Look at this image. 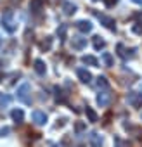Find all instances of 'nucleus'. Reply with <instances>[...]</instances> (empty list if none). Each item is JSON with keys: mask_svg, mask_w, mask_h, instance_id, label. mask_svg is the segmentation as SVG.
Segmentation results:
<instances>
[{"mask_svg": "<svg viewBox=\"0 0 142 147\" xmlns=\"http://www.w3.org/2000/svg\"><path fill=\"white\" fill-rule=\"evenodd\" d=\"M82 62H83V64H89V66H94V67L99 66V61H97V57H94V55H83V57H82Z\"/></svg>", "mask_w": 142, "mask_h": 147, "instance_id": "16", "label": "nucleus"}, {"mask_svg": "<svg viewBox=\"0 0 142 147\" xmlns=\"http://www.w3.org/2000/svg\"><path fill=\"white\" fill-rule=\"evenodd\" d=\"M0 82H4V73H0Z\"/></svg>", "mask_w": 142, "mask_h": 147, "instance_id": "29", "label": "nucleus"}, {"mask_svg": "<svg viewBox=\"0 0 142 147\" xmlns=\"http://www.w3.org/2000/svg\"><path fill=\"white\" fill-rule=\"evenodd\" d=\"M114 140H116V144H118V147H126V145H125V144L121 142V138H120V137H116Z\"/></svg>", "mask_w": 142, "mask_h": 147, "instance_id": "27", "label": "nucleus"}, {"mask_svg": "<svg viewBox=\"0 0 142 147\" xmlns=\"http://www.w3.org/2000/svg\"><path fill=\"white\" fill-rule=\"evenodd\" d=\"M94 2H97V0H94Z\"/></svg>", "mask_w": 142, "mask_h": 147, "instance_id": "32", "label": "nucleus"}, {"mask_svg": "<svg viewBox=\"0 0 142 147\" xmlns=\"http://www.w3.org/2000/svg\"><path fill=\"white\" fill-rule=\"evenodd\" d=\"M33 69L37 71V75H40V76H43L45 73H47V66H45V62H43L42 59H35V62H33Z\"/></svg>", "mask_w": 142, "mask_h": 147, "instance_id": "9", "label": "nucleus"}, {"mask_svg": "<svg viewBox=\"0 0 142 147\" xmlns=\"http://www.w3.org/2000/svg\"><path fill=\"white\" fill-rule=\"evenodd\" d=\"M75 130H76V131H82V130H85V123H82V121H78V123L75 125Z\"/></svg>", "mask_w": 142, "mask_h": 147, "instance_id": "24", "label": "nucleus"}, {"mask_svg": "<svg viewBox=\"0 0 142 147\" xmlns=\"http://www.w3.org/2000/svg\"><path fill=\"white\" fill-rule=\"evenodd\" d=\"M132 2H135V4H139V5H142V0H132Z\"/></svg>", "mask_w": 142, "mask_h": 147, "instance_id": "28", "label": "nucleus"}, {"mask_svg": "<svg viewBox=\"0 0 142 147\" xmlns=\"http://www.w3.org/2000/svg\"><path fill=\"white\" fill-rule=\"evenodd\" d=\"M104 4H106V7H113L118 4V0H104Z\"/></svg>", "mask_w": 142, "mask_h": 147, "instance_id": "25", "label": "nucleus"}, {"mask_svg": "<svg viewBox=\"0 0 142 147\" xmlns=\"http://www.w3.org/2000/svg\"><path fill=\"white\" fill-rule=\"evenodd\" d=\"M11 104V97L7 94H0V109H4Z\"/></svg>", "mask_w": 142, "mask_h": 147, "instance_id": "18", "label": "nucleus"}, {"mask_svg": "<svg viewBox=\"0 0 142 147\" xmlns=\"http://www.w3.org/2000/svg\"><path fill=\"white\" fill-rule=\"evenodd\" d=\"M97 18H99V21H101V24L106 26L108 30H111V31L116 30V21H114V18L106 16V14H97Z\"/></svg>", "mask_w": 142, "mask_h": 147, "instance_id": "4", "label": "nucleus"}, {"mask_svg": "<svg viewBox=\"0 0 142 147\" xmlns=\"http://www.w3.org/2000/svg\"><path fill=\"white\" fill-rule=\"evenodd\" d=\"M76 75H78V78H80L82 83H90V82H92L90 71H87L85 67H78V69H76Z\"/></svg>", "mask_w": 142, "mask_h": 147, "instance_id": "7", "label": "nucleus"}, {"mask_svg": "<svg viewBox=\"0 0 142 147\" xmlns=\"http://www.w3.org/2000/svg\"><path fill=\"white\" fill-rule=\"evenodd\" d=\"M55 99H57L59 102H64V100H66V97L62 95V90H61L59 87H55Z\"/></svg>", "mask_w": 142, "mask_h": 147, "instance_id": "23", "label": "nucleus"}, {"mask_svg": "<svg viewBox=\"0 0 142 147\" xmlns=\"http://www.w3.org/2000/svg\"><path fill=\"white\" fill-rule=\"evenodd\" d=\"M2 28L7 31V33H14L18 30V24H16V19H14V11L7 9L2 16Z\"/></svg>", "mask_w": 142, "mask_h": 147, "instance_id": "1", "label": "nucleus"}, {"mask_svg": "<svg viewBox=\"0 0 142 147\" xmlns=\"http://www.w3.org/2000/svg\"><path fill=\"white\" fill-rule=\"evenodd\" d=\"M126 102L132 107H142V92H128L126 95Z\"/></svg>", "mask_w": 142, "mask_h": 147, "instance_id": "3", "label": "nucleus"}, {"mask_svg": "<svg viewBox=\"0 0 142 147\" xmlns=\"http://www.w3.org/2000/svg\"><path fill=\"white\" fill-rule=\"evenodd\" d=\"M62 12L66 16H73L76 12V5L73 2H62Z\"/></svg>", "mask_w": 142, "mask_h": 147, "instance_id": "13", "label": "nucleus"}, {"mask_svg": "<svg viewBox=\"0 0 142 147\" xmlns=\"http://www.w3.org/2000/svg\"><path fill=\"white\" fill-rule=\"evenodd\" d=\"M43 9V0H31L30 2V11L33 14H40Z\"/></svg>", "mask_w": 142, "mask_h": 147, "instance_id": "11", "label": "nucleus"}, {"mask_svg": "<svg viewBox=\"0 0 142 147\" xmlns=\"http://www.w3.org/2000/svg\"><path fill=\"white\" fill-rule=\"evenodd\" d=\"M97 87L102 88V90L109 88V82H108V78H106V76H99V78H97Z\"/></svg>", "mask_w": 142, "mask_h": 147, "instance_id": "20", "label": "nucleus"}, {"mask_svg": "<svg viewBox=\"0 0 142 147\" xmlns=\"http://www.w3.org/2000/svg\"><path fill=\"white\" fill-rule=\"evenodd\" d=\"M89 140H90V145H92V147H101V145H102V137H101L97 131H90Z\"/></svg>", "mask_w": 142, "mask_h": 147, "instance_id": "10", "label": "nucleus"}, {"mask_svg": "<svg viewBox=\"0 0 142 147\" xmlns=\"http://www.w3.org/2000/svg\"><path fill=\"white\" fill-rule=\"evenodd\" d=\"M66 31H68V24H61L59 28H57V36L64 42L66 40Z\"/></svg>", "mask_w": 142, "mask_h": 147, "instance_id": "21", "label": "nucleus"}, {"mask_svg": "<svg viewBox=\"0 0 142 147\" xmlns=\"http://www.w3.org/2000/svg\"><path fill=\"white\" fill-rule=\"evenodd\" d=\"M85 45H87V38H80V36H75L73 40H71V47H73L75 50H82Z\"/></svg>", "mask_w": 142, "mask_h": 147, "instance_id": "12", "label": "nucleus"}, {"mask_svg": "<svg viewBox=\"0 0 142 147\" xmlns=\"http://www.w3.org/2000/svg\"><path fill=\"white\" fill-rule=\"evenodd\" d=\"M102 61H104V66H106V67H111V66H113V55H111L109 52H104V54H102Z\"/></svg>", "mask_w": 142, "mask_h": 147, "instance_id": "22", "label": "nucleus"}, {"mask_svg": "<svg viewBox=\"0 0 142 147\" xmlns=\"http://www.w3.org/2000/svg\"><path fill=\"white\" fill-rule=\"evenodd\" d=\"M11 116H12V119H14L16 123H23V119H24V113H23V109H12Z\"/></svg>", "mask_w": 142, "mask_h": 147, "instance_id": "17", "label": "nucleus"}, {"mask_svg": "<svg viewBox=\"0 0 142 147\" xmlns=\"http://www.w3.org/2000/svg\"><path fill=\"white\" fill-rule=\"evenodd\" d=\"M31 118H33V121H35V125H45L47 123V114L43 113V111H33L31 113Z\"/></svg>", "mask_w": 142, "mask_h": 147, "instance_id": "8", "label": "nucleus"}, {"mask_svg": "<svg viewBox=\"0 0 142 147\" xmlns=\"http://www.w3.org/2000/svg\"><path fill=\"white\" fill-rule=\"evenodd\" d=\"M111 99H113V95H111V92L106 88V90H101L99 92V95H97V104L101 106V107H106L109 102H111Z\"/></svg>", "mask_w": 142, "mask_h": 147, "instance_id": "5", "label": "nucleus"}, {"mask_svg": "<svg viewBox=\"0 0 142 147\" xmlns=\"http://www.w3.org/2000/svg\"><path fill=\"white\" fill-rule=\"evenodd\" d=\"M16 95H18V99H19L23 104H31V85H30L28 82L21 83V85L18 87Z\"/></svg>", "mask_w": 142, "mask_h": 147, "instance_id": "2", "label": "nucleus"}, {"mask_svg": "<svg viewBox=\"0 0 142 147\" xmlns=\"http://www.w3.org/2000/svg\"><path fill=\"white\" fill-rule=\"evenodd\" d=\"M52 147H62V145H59V144H55V145H52Z\"/></svg>", "mask_w": 142, "mask_h": 147, "instance_id": "30", "label": "nucleus"}, {"mask_svg": "<svg viewBox=\"0 0 142 147\" xmlns=\"http://www.w3.org/2000/svg\"><path fill=\"white\" fill-rule=\"evenodd\" d=\"M38 45H40V50H42V52L50 50V49H52V36H45V38H43Z\"/></svg>", "mask_w": 142, "mask_h": 147, "instance_id": "14", "label": "nucleus"}, {"mask_svg": "<svg viewBox=\"0 0 142 147\" xmlns=\"http://www.w3.org/2000/svg\"><path fill=\"white\" fill-rule=\"evenodd\" d=\"M75 26H76V30H78L80 33H85V35L92 31V23L87 21V19H80V21H76Z\"/></svg>", "mask_w": 142, "mask_h": 147, "instance_id": "6", "label": "nucleus"}, {"mask_svg": "<svg viewBox=\"0 0 142 147\" xmlns=\"http://www.w3.org/2000/svg\"><path fill=\"white\" fill-rule=\"evenodd\" d=\"M9 131H11V128H7V126H5V128H2V130H0V137H5Z\"/></svg>", "mask_w": 142, "mask_h": 147, "instance_id": "26", "label": "nucleus"}, {"mask_svg": "<svg viewBox=\"0 0 142 147\" xmlns=\"http://www.w3.org/2000/svg\"><path fill=\"white\" fill-rule=\"evenodd\" d=\"M85 114H87V118H89V121H90V123H97V121H99L97 113H95L92 107H89V106L85 107Z\"/></svg>", "mask_w": 142, "mask_h": 147, "instance_id": "15", "label": "nucleus"}, {"mask_svg": "<svg viewBox=\"0 0 142 147\" xmlns=\"http://www.w3.org/2000/svg\"><path fill=\"white\" fill-rule=\"evenodd\" d=\"M106 47V42L101 38V36H94V49L95 50H101V49H104Z\"/></svg>", "mask_w": 142, "mask_h": 147, "instance_id": "19", "label": "nucleus"}, {"mask_svg": "<svg viewBox=\"0 0 142 147\" xmlns=\"http://www.w3.org/2000/svg\"><path fill=\"white\" fill-rule=\"evenodd\" d=\"M0 45H2V38H0Z\"/></svg>", "mask_w": 142, "mask_h": 147, "instance_id": "31", "label": "nucleus"}]
</instances>
